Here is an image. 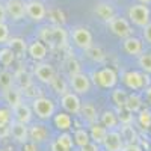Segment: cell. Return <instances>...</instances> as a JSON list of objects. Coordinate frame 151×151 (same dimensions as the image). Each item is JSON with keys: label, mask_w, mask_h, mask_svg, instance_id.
<instances>
[{"label": "cell", "mask_w": 151, "mask_h": 151, "mask_svg": "<svg viewBox=\"0 0 151 151\" xmlns=\"http://www.w3.org/2000/svg\"><path fill=\"white\" fill-rule=\"evenodd\" d=\"M6 17H8L6 8H5L3 3H0V23H5V21H6Z\"/></svg>", "instance_id": "cell-47"}, {"label": "cell", "mask_w": 151, "mask_h": 151, "mask_svg": "<svg viewBox=\"0 0 151 151\" xmlns=\"http://www.w3.org/2000/svg\"><path fill=\"white\" fill-rule=\"evenodd\" d=\"M5 100L9 104V107L14 109V107H17L18 104L23 103V94L20 92V89L11 86V88H8V89H5Z\"/></svg>", "instance_id": "cell-19"}, {"label": "cell", "mask_w": 151, "mask_h": 151, "mask_svg": "<svg viewBox=\"0 0 151 151\" xmlns=\"http://www.w3.org/2000/svg\"><path fill=\"white\" fill-rule=\"evenodd\" d=\"M107 27H109V30L113 35L121 38V40H124V38L133 35V27L130 26V23L125 20V18H122V17H116L115 15L113 18H110L107 21Z\"/></svg>", "instance_id": "cell-5"}, {"label": "cell", "mask_w": 151, "mask_h": 151, "mask_svg": "<svg viewBox=\"0 0 151 151\" xmlns=\"http://www.w3.org/2000/svg\"><path fill=\"white\" fill-rule=\"evenodd\" d=\"M142 29H144V38H145V41L151 44V23H148L147 26H144Z\"/></svg>", "instance_id": "cell-44"}, {"label": "cell", "mask_w": 151, "mask_h": 151, "mask_svg": "<svg viewBox=\"0 0 151 151\" xmlns=\"http://www.w3.org/2000/svg\"><path fill=\"white\" fill-rule=\"evenodd\" d=\"M21 151H38L36 150V145H35V142H24L23 144V150Z\"/></svg>", "instance_id": "cell-46"}, {"label": "cell", "mask_w": 151, "mask_h": 151, "mask_svg": "<svg viewBox=\"0 0 151 151\" xmlns=\"http://www.w3.org/2000/svg\"><path fill=\"white\" fill-rule=\"evenodd\" d=\"M26 15L32 21H36V23L42 21L47 17L45 5L41 0H29V2H26Z\"/></svg>", "instance_id": "cell-8"}, {"label": "cell", "mask_w": 151, "mask_h": 151, "mask_svg": "<svg viewBox=\"0 0 151 151\" xmlns=\"http://www.w3.org/2000/svg\"><path fill=\"white\" fill-rule=\"evenodd\" d=\"M100 122H101L107 130H113L119 124V119H118V115H115L112 110H106L101 113L100 116Z\"/></svg>", "instance_id": "cell-24"}, {"label": "cell", "mask_w": 151, "mask_h": 151, "mask_svg": "<svg viewBox=\"0 0 151 151\" xmlns=\"http://www.w3.org/2000/svg\"><path fill=\"white\" fill-rule=\"evenodd\" d=\"M65 70H67V73H68L70 76L80 73V64H79V60L74 59V58H70V59L65 62Z\"/></svg>", "instance_id": "cell-36"}, {"label": "cell", "mask_w": 151, "mask_h": 151, "mask_svg": "<svg viewBox=\"0 0 151 151\" xmlns=\"http://www.w3.org/2000/svg\"><path fill=\"white\" fill-rule=\"evenodd\" d=\"M85 52H86V56L89 58L91 60H94V62H103L104 60V53H103V50L100 47L91 45L88 50H85Z\"/></svg>", "instance_id": "cell-31"}, {"label": "cell", "mask_w": 151, "mask_h": 151, "mask_svg": "<svg viewBox=\"0 0 151 151\" xmlns=\"http://www.w3.org/2000/svg\"><path fill=\"white\" fill-rule=\"evenodd\" d=\"M47 134H48L47 129L44 127V125H41V124L33 125V127L29 130V137L32 139V142H42V141H45Z\"/></svg>", "instance_id": "cell-27"}, {"label": "cell", "mask_w": 151, "mask_h": 151, "mask_svg": "<svg viewBox=\"0 0 151 151\" xmlns=\"http://www.w3.org/2000/svg\"><path fill=\"white\" fill-rule=\"evenodd\" d=\"M73 139H74V144L79 145V147H83L85 144H88L91 141L89 137V132H86L85 129H77L73 134Z\"/></svg>", "instance_id": "cell-29"}, {"label": "cell", "mask_w": 151, "mask_h": 151, "mask_svg": "<svg viewBox=\"0 0 151 151\" xmlns=\"http://www.w3.org/2000/svg\"><path fill=\"white\" fill-rule=\"evenodd\" d=\"M150 133H151V127H150Z\"/></svg>", "instance_id": "cell-50"}, {"label": "cell", "mask_w": 151, "mask_h": 151, "mask_svg": "<svg viewBox=\"0 0 151 151\" xmlns=\"http://www.w3.org/2000/svg\"><path fill=\"white\" fill-rule=\"evenodd\" d=\"M40 38H41L42 42L48 44L50 47H55V48L65 47L67 42H68V33H67V30L62 26H58V24L42 27L41 32H40Z\"/></svg>", "instance_id": "cell-1"}, {"label": "cell", "mask_w": 151, "mask_h": 151, "mask_svg": "<svg viewBox=\"0 0 151 151\" xmlns=\"http://www.w3.org/2000/svg\"><path fill=\"white\" fill-rule=\"evenodd\" d=\"M122 48L124 52L130 55V56H139L144 52V44L139 38H134V36H127L124 38V42H122Z\"/></svg>", "instance_id": "cell-15"}, {"label": "cell", "mask_w": 151, "mask_h": 151, "mask_svg": "<svg viewBox=\"0 0 151 151\" xmlns=\"http://www.w3.org/2000/svg\"><path fill=\"white\" fill-rule=\"evenodd\" d=\"M58 142H60L64 147H67V148H73V145H74V139H73V136L70 134V133H67V132H64L62 134H59V137L56 139Z\"/></svg>", "instance_id": "cell-40"}, {"label": "cell", "mask_w": 151, "mask_h": 151, "mask_svg": "<svg viewBox=\"0 0 151 151\" xmlns=\"http://www.w3.org/2000/svg\"><path fill=\"white\" fill-rule=\"evenodd\" d=\"M80 151H100V150H98V144L89 141L88 144H85L83 147H80Z\"/></svg>", "instance_id": "cell-42"}, {"label": "cell", "mask_w": 151, "mask_h": 151, "mask_svg": "<svg viewBox=\"0 0 151 151\" xmlns=\"http://www.w3.org/2000/svg\"><path fill=\"white\" fill-rule=\"evenodd\" d=\"M122 82L125 83V86L129 89L139 91V89H144L148 85V77L139 71H127L122 74Z\"/></svg>", "instance_id": "cell-6"}, {"label": "cell", "mask_w": 151, "mask_h": 151, "mask_svg": "<svg viewBox=\"0 0 151 151\" xmlns=\"http://www.w3.org/2000/svg\"><path fill=\"white\" fill-rule=\"evenodd\" d=\"M14 110V115H15V119L20 121V122H24V124H29L30 119H32V109L27 106V104H18L17 107L12 109Z\"/></svg>", "instance_id": "cell-20"}, {"label": "cell", "mask_w": 151, "mask_h": 151, "mask_svg": "<svg viewBox=\"0 0 151 151\" xmlns=\"http://www.w3.org/2000/svg\"><path fill=\"white\" fill-rule=\"evenodd\" d=\"M0 151H5V150H0Z\"/></svg>", "instance_id": "cell-51"}, {"label": "cell", "mask_w": 151, "mask_h": 151, "mask_svg": "<svg viewBox=\"0 0 151 151\" xmlns=\"http://www.w3.org/2000/svg\"><path fill=\"white\" fill-rule=\"evenodd\" d=\"M79 115L85 119V121H88V122H91V124H94L97 119H98V113H97V109L92 106V104H89V103H86V104H82V107H80V113Z\"/></svg>", "instance_id": "cell-25"}, {"label": "cell", "mask_w": 151, "mask_h": 151, "mask_svg": "<svg viewBox=\"0 0 151 151\" xmlns=\"http://www.w3.org/2000/svg\"><path fill=\"white\" fill-rule=\"evenodd\" d=\"M92 79H94L95 85L104 88V89H110V88H113V86L116 85V82H118V74H116V71L113 70V68L106 67V68H101V70L94 71Z\"/></svg>", "instance_id": "cell-3"}, {"label": "cell", "mask_w": 151, "mask_h": 151, "mask_svg": "<svg viewBox=\"0 0 151 151\" xmlns=\"http://www.w3.org/2000/svg\"><path fill=\"white\" fill-rule=\"evenodd\" d=\"M52 88L55 89V92H58V94H60V95H64L65 92H68V86H67V83H65V80L64 79H60L59 76H56V77L52 80Z\"/></svg>", "instance_id": "cell-34"}, {"label": "cell", "mask_w": 151, "mask_h": 151, "mask_svg": "<svg viewBox=\"0 0 151 151\" xmlns=\"http://www.w3.org/2000/svg\"><path fill=\"white\" fill-rule=\"evenodd\" d=\"M137 113H139V115H137V121H139V124L142 125L145 130H148L151 127V112L148 109H144L142 107Z\"/></svg>", "instance_id": "cell-33"}, {"label": "cell", "mask_w": 151, "mask_h": 151, "mask_svg": "<svg viewBox=\"0 0 151 151\" xmlns=\"http://www.w3.org/2000/svg\"><path fill=\"white\" fill-rule=\"evenodd\" d=\"M94 14L100 18V20H103V21H109L110 18L115 17V8H113L110 3L107 2H100L95 5L94 8Z\"/></svg>", "instance_id": "cell-16"}, {"label": "cell", "mask_w": 151, "mask_h": 151, "mask_svg": "<svg viewBox=\"0 0 151 151\" xmlns=\"http://www.w3.org/2000/svg\"><path fill=\"white\" fill-rule=\"evenodd\" d=\"M9 40V29L6 23H0V42H6Z\"/></svg>", "instance_id": "cell-41"}, {"label": "cell", "mask_w": 151, "mask_h": 151, "mask_svg": "<svg viewBox=\"0 0 151 151\" xmlns=\"http://www.w3.org/2000/svg\"><path fill=\"white\" fill-rule=\"evenodd\" d=\"M35 76L40 82L50 85L52 80L56 77V71L52 64H40L35 67Z\"/></svg>", "instance_id": "cell-13"}, {"label": "cell", "mask_w": 151, "mask_h": 151, "mask_svg": "<svg viewBox=\"0 0 151 151\" xmlns=\"http://www.w3.org/2000/svg\"><path fill=\"white\" fill-rule=\"evenodd\" d=\"M14 60H15V55L8 45L0 48V64H2L3 67H9Z\"/></svg>", "instance_id": "cell-28"}, {"label": "cell", "mask_w": 151, "mask_h": 151, "mask_svg": "<svg viewBox=\"0 0 151 151\" xmlns=\"http://www.w3.org/2000/svg\"><path fill=\"white\" fill-rule=\"evenodd\" d=\"M129 18L134 26L144 27L150 23V9L145 3H136L129 8Z\"/></svg>", "instance_id": "cell-4"}, {"label": "cell", "mask_w": 151, "mask_h": 151, "mask_svg": "<svg viewBox=\"0 0 151 151\" xmlns=\"http://www.w3.org/2000/svg\"><path fill=\"white\" fill-rule=\"evenodd\" d=\"M6 44L12 52H14L15 58H21L27 52V45H26V42H24V40H21V38H9Z\"/></svg>", "instance_id": "cell-21"}, {"label": "cell", "mask_w": 151, "mask_h": 151, "mask_svg": "<svg viewBox=\"0 0 151 151\" xmlns=\"http://www.w3.org/2000/svg\"><path fill=\"white\" fill-rule=\"evenodd\" d=\"M6 14L14 21H20L26 15V3L23 0H6Z\"/></svg>", "instance_id": "cell-11"}, {"label": "cell", "mask_w": 151, "mask_h": 151, "mask_svg": "<svg viewBox=\"0 0 151 151\" xmlns=\"http://www.w3.org/2000/svg\"><path fill=\"white\" fill-rule=\"evenodd\" d=\"M141 3H145V5H148V3H151V0H139Z\"/></svg>", "instance_id": "cell-49"}, {"label": "cell", "mask_w": 151, "mask_h": 151, "mask_svg": "<svg viewBox=\"0 0 151 151\" xmlns=\"http://www.w3.org/2000/svg\"><path fill=\"white\" fill-rule=\"evenodd\" d=\"M14 85V76H12L8 70H2L0 71V88L5 91L8 88H11Z\"/></svg>", "instance_id": "cell-32"}, {"label": "cell", "mask_w": 151, "mask_h": 151, "mask_svg": "<svg viewBox=\"0 0 151 151\" xmlns=\"http://www.w3.org/2000/svg\"><path fill=\"white\" fill-rule=\"evenodd\" d=\"M121 151H144L141 145H137V144H125Z\"/></svg>", "instance_id": "cell-43"}, {"label": "cell", "mask_w": 151, "mask_h": 151, "mask_svg": "<svg viewBox=\"0 0 151 151\" xmlns=\"http://www.w3.org/2000/svg\"><path fill=\"white\" fill-rule=\"evenodd\" d=\"M103 145H104L106 151H121V148L124 147V141L121 137V133L116 132V130H109Z\"/></svg>", "instance_id": "cell-14"}, {"label": "cell", "mask_w": 151, "mask_h": 151, "mask_svg": "<svg viewBox=\"0 0 151 151\" xmlns=\"http://www.w3.org/2000/svg\"><path fill=\"white\" fill-rule=\"evenodd\" d=\"M107 129L104 127V125L101 122H94L91 124V129H89V137L92 139V142L95 144H103L104 139H106V134H107Z\"/></svg>", "instance_id": "cell-18"}, {"label": "cell", "mask_w": 151, "mask_h": 151, "mask_svg": "<svg viewBox=\"0 0 151 151\" xmlns=\"http://www.w3.org/2000/svg\"><path fill=\"white\" fill-rule=\"evenodd\" d=\"M142 98L139 94H130L127 95V101H125V109H129L132 113H137L142 109Z\"/></svg>", "instance_id": "cell-26"}, {"label": "cell", "mask_w": 151, "mask_h": 151, "mask_svg": "<svg viewBox=\"0 0 151 151\" xmlns=\"http://www.w3.org/2000/svg\"><path fill=\"white\" fill-rule=\"evenodd\" d=\"M139 67L145 73H151V53H141L139 55Z\"/></svg>", "instance_id": "cell-37"}, {"label": "cell", "mask_w": 151, "mask_h": 151, "mask_svg": "<svg viewBox=\"0 0 151 151\" xmlns=\"http://www.w3.org/2000/svg\"><path fill=\"white\" fill-rule=\"evenodd\" d=\"M71 40H73L76 47H79L80 50H88L92 45V33L86 27L77 26L71 32Z\"/></svg>", "instance_id": "cell-7"}, {"label": "cell", "mask_w": 151, "mask_h": 151, "mask_svg": "<svg viewBox=\"0 0 151 151\" xmlns=\"http://www.w3.org/2000/svg\"><path fill=\"white\" fill-rule=\"evenodd\" d=\"M70 85L76 94H88L91 89V79L83 73H77L70 76Z\"/></svg>", "instance_id": "cell-9"}, {"label": "cell", "mask_w": 151, "mask_h": 151, "mask_svg": "<svg viewBox=\"0 0 151 151\" xmlns=\"http://www.w3.org/2000/svg\"><path fill=\"white\" fill-rule=\"evenodd\" d=\"M27 53L33 60H42L47 56V45L41 40H36L27 47Z\"/></svg>", "instance_id": "cell-17"}, {"label": "cell", "mask_w": 151, "mask_h": 151, "mask_svg": "<svg viewBox=\"0 0 151 151\" xmlns=\"http://www.w3.org/2000/svg\"><path fill=\"white\" fill-rule=\"evenodd\" d=\"M53 121H55V125L62 132H68L71 129V124H73L71 116L67 112H59L56 115H53Z\"/></svg>", "instance_id": "cell-22"}, {"label": "cell", "mask_w": 151, "mask_h": 151, "mask_svg": "<svg viewBox=\"0 0 151 151\" xmlns=\"http://www.w3.org/2000/svg\"><path fill=\"white\" fill-rule=\"evenodd\" d=\"M60 104L67 113H73V115H79L80 113L82 101L76 92H65L60 98Z\"/></svg>", "instance_id": "cell-10"}, {"label": "cell", "mask_w": 151, "mask_h": 151, "mask_svg": "<svg viewBox=\"0 0 151 151\" xmlns=\"http://www.w3.org/2000/svg\"><path fill=\"white\" fill-rule=\"evenodd\" d=\"M14 82H17V85H18V88L21 91H24L26 88H29L32 85V79H30V76L26 71H20L14 77Z\"/></svg>", "instance_id": "cell-30"}, {"label": "cell", "mask_w": 151, "mask_h": 151, "mask_svg": "<svg viewBox=\"0 0 151 151\" xmlns=\"http://www.w3.org/2000/svg\"><path fill=\"white\" fill-rule=\"evenodd\" d=\"M9 133L11 136L14 137L17 142H27L29 141V129H27V124L20 122V121H14V122H9Z\"/></svg>", "instance_id": "cell-12"}, {"label": "cell", "mask_w": 151, "mask_h": 151, "mask_svg": "<svg viewBox=\"0 0 151 151\" xmlns=\"http://www.w3.org/2000/svg\"><path fill=\"white\" fill-rule=\"evenodd\" d=\"M118 119H119L121 124H132V122H133V113H132L129 109L121 107V109H119Z\"/></svg>", "instance_id": "cell-38"}, {"label": "cell", "mask_w": 151, "mask_h": 151, "mask_svg": "<svg viewBox=\"0 0 151 151\" xmlns=\"http://www.w3.org/2000/svg\"><path fill=\"white\" fill-rule=\"evenodd\" d=\"M121 137H122V141H125L127 144H137V132L134 130V127L132 124H122V127H121Z\"/></svg>", "instance_id": "cell-23"}, {"label": "cell", "mask_w": 151, "mask_h": 151, "mask_svg": "<svg viewBox=\"0 0 151 151\" xmlns=\"http://www.w3.org/2000/svg\"><path fill=\"white\" fill-rule=\"evenodd\" d=\"M32 110H33V113H35L38 118H41V119H50V118H53L55 112H56V107H55V103L50 98L40 95V97L33 98V101H32Z\"/></svg>", "instance_id": "cell-2"}, {"label": "cell", "mask_w": 151, "mask_h": 151, "mask_svg": "<svg viewBox=\"0 0 151 151\" xmlns=\"http://www.w3.org/2000/svg\"><path fill=\"white\" fill-rule=\"evenodd\" d=\"M112 100L119 109L125 106V101H127V92L122 89H115L112 92Z\"/></svg>", "instance_id": "cell-35"}, {"label": "cell", "mask_w": 151, "mask_h": 151, "mask_svg": "<svg viewBox=\"0 0 151 151\" xmlns=\"http://www.w3.org/2000/svg\"><path fill=\"white\" fill-rule=\"evenodd\" d=\"M52 151H70V148H67V147L62 145L60 142L55 141V142H52Z\"/></svg>", "instance_id": "cell-45"}, {"label": "cell", "mask_w": 151, "mask_h": 151, "mask_svg": "<svg viewBox=\"0 0 151 151\" xmlns=\"http://www.w3.org/2000/svg\"><path fill=\"white\" fill-rule=\"evenodd\" d=\"M144 94H145V100H147V103L151 106V86H147V88H145Z\"/></svg>", "instance_id": "cell-48"}, {"label": "cell", "mask_w": 151, "mask_h": 151, "mask_svg": "<svg viewBox=\"0 0 151 151\" xmlns=\"http://www.w3.org/2000/svg\"><path fill=\"white\" fill-rule=\"evenodd\" d=\"M11 109L8 107H0V127H5V125H9L11 122Z\"/></svg>", "instance_id": "cell-39"}]
</instances>
